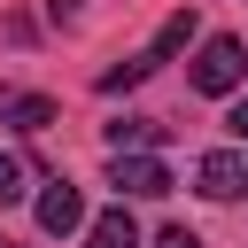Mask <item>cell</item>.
<instances>
[{
	"mask_svg": "<svg viewBox=\"0 0 248 248\" xmlns=\"http://www.w3.org/2000/svg\"><path fill=\"white\" fill-rule=\"evenodd\" d=\"M194 194H209V202H240V194H248V155H232V147L202 155V163H194Z\"/></svg>",
	"mask_w": 248,
	"mask_h": 248,
	"instance_id": "277c9868",
	"label": "cell"
},
{
	"mask_svg": "<svg viewBox=\"0 0 248 248\" xmlns=\"http://www.w3.org/2000/svg\"><path fill=\"white\" fill-rule=\"evenodd\" d=\"M85 248H140L132 209H124V202H116V209H101V217H93V232H85Z\"/></svg>",
	"mask_w": 248,
	"mask_h": 248,
	"instance_id": "ba28073f",
	"label": "cell"
},
{
	"mask_svg": "<svg viewBox=\"0 0 248 248\" xmlns=\"http://www.w3.org/2000/svg\"><path fill=\"white\" fill-rule=\"evenodd\" d=\"M16 194H23V155L0 147V202H16Z\"/></svg>",
	"mask_w": 248,
	"mask_h": 248,
	"instance_id": "9c48e42d",
	"label": "cell"
},
{
	"mask_svg": "<svg viewBox=\"0 0 248 248\" xmlns=\"http://www.w3.org/2000/svg\"><path fill=\"white\" fill-rule=\"evenodd\" d=\"M186 39H194V8H178V16H163V31H155V39H147V46L132 54V62H116V70H101V93H124V85H140V78H155V70H163V62H170V54L186 46Z\"/></svg>",
	"mask_w": 248,
	"mask_h": 248,
	"instance_id": "6da1fadb",
	"label": "cell"
},
{
	"mask_svg": "<svg viewBox=\"0 0 248 248\" xmlns=\"http://www.w3.org/2000/svg\"><path fill=\"white\" fill-rule=\"evenodd\" d=\"M225 124H232V132L248 140V101H232V116H225Z\"/></svg>",
	"mask_w": 248,
	"mask_h": 248,
	"instance_id": "7c38bea8",
	"label": "cell"
},
{
	"mask_svg": "<svg viewBox=\"0 0 248 248\" xmlns=\"http://www.w3.org/2000/svg\"><path fill=\"white\" fill-rule=\"evenodd\" d=\"M0 248H8V240H0Z\"/></svg>",
	"mask_w": 248,
	"mask_h": 248,
	"instance_id": "4fadbf2b",
	"label": "cell"
},
{
	"mask_svg": "<svg viewBox=\"0 0 248 248\" xmlns=\"http://www.w3.org/2000/svg\"><path fill=\"white\" fill-rule=\"evenodd\" d=\"M240 78H248V46H240L232 31L202 39V54H194V93H232Z\"/></svg>",
	"mask_w": 248,
	"mask_h": 248,
	"instance_id": "7a4b0ae2",
	"label": "cell"
},
{
	"mask_svg": "<svg viewBox=\"0 0 248 248\" xmlns=\"http://www.w3.org/2000/svg\"><path fill=\"white\" fill-rule=\"evenodd\" d=\"M108 186H116V194H132V202H155V194H170L178 178H170L155 155H108Z\"/></svg>",
	"mask_w": 248,
	"mask_h": 248,
	"instance_id": "3957f363",
	"label": "cell"
},
{
	"mask_svg": "<svg viewBox=\"0 0 248 248\" xmlns=\"http://www.w3.org/2000/svg\"><path fill=\"white\" fill-rule=\"evenodd\" d=\"M46 16H54V23H70V16H78V0H46Z\"/></svg>",
	"mask_w": 248,
	"mask_h": 248,
	"instance_id": "8fae6325",
	"label": "cell"
},
{
	"mask_svg": "<svg viewBox=\"0 0 248 248\" xmlns=\"http://www.w3.org/2000/svg\"><path fill=\"white\" fill-rule=\"evenodd\" d=\"M163 140V116H116L108 124V155H147Z\"/></svg>",
	"mask_w": 248,
	"mask_h": 248,
	"instance_id": "52a82bcc",
	"label": "cell"
},
{
	"mask_svg": "<svg viewBox=\"0 0 248 248\" xmlns=\"http://www.w3.org/2000/svg\"><path fill=\"white\" fill-rule=\"evenodd\" d=\"M78 225H85V194H78L70 178H54V186L39 194V232L62 240V232H78Z\"/></svg>",
	"mask_w": 248,
	"mask_h": 248,
	"instance_id": "5b68a950",
	"label": "cell"
},
{
	"mask_svg": "<svg viewBox=\"0 0 248 248\" xmlns=\"http://www.w3.org/2000/svg\"><path fill=\"white\" fill-rule=\"evenodd\" d=\"M0 124H16V132H46V124H54V101H46V93H16V85H0Z\"/></svg>",
	"mask_w": 248,
	"mask_h": 248,
	"instance_id": "8992f818",
	"label": "cell"
},
{
	"mask_svg": "<svg viewBox=\"0 0 248 248\" xmlns=\"http://www.w3.org/2000/svg\"><path fill=\"white\" fill-rule=\"evenodd\" d=\"M155 248H202V240H194L186 225H163V232H155Z\"/></svg>",
	"mask_w": 248,
	"mask_h": 248,
	"instance_id": "30bf717a",
	"label": "cell"
}]
</instances>
